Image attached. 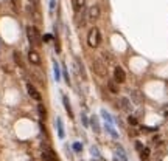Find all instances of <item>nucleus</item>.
Segmentation results:
<instances>
[{"mask_svg":"<svg viewBox=\"0 0 168 161\" xmlns=\"http://www.w3.org/2000/svg\"><path fill=\"white\" fill-rule=\"evenodd\" d=\"M62 104H64V109H66L67 115L70 118H73V110H72V105H70V101H68V98L66 95H62Z\"/></svg>","mask_w":168,"mask_h":161,"instance_id":"obj_12","label":"nucleus"},{"mask_svg":"<svg viewBox=\"0 0 168 161\" xmlns=\"http://www.w3.org/2000/svg\"><path fill=\"white\" fill-rule=\"evenodd\" d=\"M115 152H117V156L121 161H128V156H126V153H125V150H123V147H121V146H117Z\"/></svg>","mask_w":168,"mask_h":161,"instance_id":"obj_18","label":"nucleus"},{"mask_svg":"<svg viewBox=\"0 0 168 161\" xmlns=\"http://www.w3.org/2000/svg\"><path fill=\"white\" fill-rule=\"evenodd\" d=\"M37 113H39V119H41V121H45V119H47V109H45V105L42 104V102H39V104H37Z\"/></svg>","mask_w":168,"mask_h":161,"instance_id":"obj_13","label":"nucleus"},{"mask_svg":"<svg viewBox=\"0 0 168 161\" xmlns=\"http://www.w3.org/2000/svg\"><path fill=\"white\" fill-rule=\"evenodd\" d=\"M72 149H73V152H76V153H81L83 152V144L78 143V141H75V143L72 144Z\"/></svg>","mask_w":168,"mask_h":161,"instance_id":"obj_23","label":"nucleus"},{"mask_svg":"<svg viewBox=\"0 0 168 161\" xmlns=\"http://www.w3.org/2000/svg\"><path fill=\"white\" fill-rule=\"evenodd\" d=\"M11 5H13V9L19 13L20 11V0H11Z\"/></svg>","mask_w":168,"mask_h":161,"instance_id":"obj_24","label":"nucleus"},{"mask_svg":"<svg viewBox=\"0 0 168 161\" xmlns=\"http://www.w3.org/2000/svg\"><path fill=\"white\" fill-rule=\"evenodd\" d=\"M134 146H135V150H137V152H142V150H143V147H145V146L140 143V141H135Z\"/></svg>","mask_w":168,"mask_h":161,"instance_id":"obj_29","label":"nucleus"},{"mask_svg":"<svg viewBox=\"0 0 168 161\" xmlns=\"http://www.w3.org/2000/svg\"><path fill=\"white\" fill-rule=\"evenodd\" d=\"M84 5H86V0H73V8L76 13H79L84 8Z\"/></svg>","mask_w":168,"mask_h":161,"instance_id":"obj_19","label":"nucleus"},{"mask_svg":"<svg viewBox=\"0 0 168 161\" xmlns=\"http://www.w3.org/2000/svg\"><path fill=\"white\" fill-rule=\"evenodd\" d=\"M114 80H115L117 84H125L126 82V73L120 65L114 68Z\"/></svg>","mask_w":168,"mask_h":161,"instance_id":"obj_6","label":"nucleus"},{"mask_svg":"<svg viewBox=\"0 0 168 161\" xmlns=\"http://www.w3.org/2000/svg\"><path fill=\"white\" fill-rule=\"evenodd\" d=\"M139 153H140V158H142V160H148V158H150L151 150H150L148 147H143V150H142V152H139Z\"/></svg>","mask_w":168,"mask_h":161,"instance_id":"obj_22","label":"nucleus"},{"mask_svg":"<svg viewBox=\"0 0 168 161\" xmlns=\"http://www.w3.org/2000/svg\"><path fill=\"white\" fill-rule=\"evenodd\" d=\"M56 8V0H50V13L53 14V11Z\"/></svg>","mask_w":168,"mask_h":161,"instance_id":"obj_31","label":"nucleus"},{"mask_svg":"<svg viewBox=\"0 0 168 161\" xmlns=\"http://www.w3.org/2000/svg\"><path fill=\"white\" fill-rule=\"evenodd\" d=\"M100 14H101V9L98 5H92L89 8V13H87V16H89L90 20H97V19H100Z\"/></svg>","mask_w":168,"mask_h":161,"instance_id":"obj_7","label":"nucleus"},{"mask_svg":"<svg viewBox=\"0 0 168 161\" xmlns=\"http://www.w3.org/2000/svg\"><path fill=\"white\" fill-rule=\"evenodd\" d=\"M55 50H56V53H61V45H59L58 39H55Z\"/></svg>","mask_w":168,"mask_h":161,"instance_id":"obj_32","label":"nucleus"},{"mask_svg":"<svg viewBox=\"0 0 168 161\" xmlns=\"http://www.w3.org/2000/svg\"><path fill=\"white\" fill-rule=\"evenodd\" d=\"M26 37H28V42L31 44V47H41L42 45L41 33L36 26H33V25L26 26Z\"/></svg>","mask_w":168,"mask_h":161,"instance_id":"obj_1","label":"nucleus"},{"mask_svg":"<svg viewBox=\"0 0 168 161\" xmlns=\"http://www.w3.org/2000/svg\"><path fill=\"white\" fill-rule=\"evenodd\" d=\"M14 60H16V64L19 65L20 68H24V60H22V56H20V53L19 51H14Z\"/></svg>","mask_w":168,"mask_h":161,"instance_id":"obj_20","label":"nucleus"},{"mask_svg":"<svg viewBox=\"0 0 168 161\" xmlns=\"http://www.w3.org/2000/svg\"><path fill=\"white\" fill-rule=\"evenodd\" d=\"M87 44L90 48H97L101 44V33L98 28H90L89 34H87Z\"/></svg>","mask_w":168,"mask_h":161,"instance_id":"obj_3","label":"nucleus"},{"mask_svg":"<svg viewBox=\"0 0 168 161\" xmlns=\"http://www.w3.org/2000/svg\"><path fill=\"white\" fill-rule=\"evenodd\" d=\"M90 153H92V156H93V158H101L100 150H98V149L95 147V146H92V147H90Z\"/></svg>","mask_w":168,"mask_h":161,"instance_id":"obj_25","label":"nucleus"},{"mask_svg":"<svg viewBox=\"0 0 168 161\" xmlns=\"http://www.w3.org/2000/svg\"><path fill=\"white\" fill-rule=\"evenodd\" d=\"M51 39H53V36H51V34H45V36L42 37V40H44V42H50Z\"/></svg>","mask_w":168,"mask_h":161,"instance_id":"obj_33","label":"nucleus"},{"mask_svg":"<svg viewBox=\"0 0 168 161\" xmlns=\"http://www.w3.org/2000/svg\"><path fill=\"white\" fill-rule=\"evenodd\" d=\"M120 109L123 110V112L129 113V112H131V110H132V102L129 101L128 98L121 96V98H120Z\"/></svg>","mask_w":168,"mask_h":161,"instance_id":"obj_9","label":"nucleus"},{"mask_svg":"<svg viewBox=\"0 0 168 161\" xmlns=\"http://www.w3.org/2000/svg\"><path fill=\"white\" fill-rule=\"evenodd\" d=\"M62 76H64V79H66V84H67V85H70V78H68V73H67L66 65H62Z\"/></svg>","mask_w":168,"mask_h":161,"instance_id":"obj_26","label":"nucleus"},{"mask_svg":"<svg viewBox=\"0 0 168 161\" xmlns=\"http://www.w3.org/2000/svg\"><path fill=\"white\" fill-rule=\"evenodd\" d=\"M128 122L131 125H139V119H137L135 116H132V115H129V116H128Z\"/></svg>","mask_w":168,"mask_h":161,"instance_id":"obj_27","label":"nucleus"},{"mask_svg":"<svg viewBox=\"0 0 168 161\" xmlns=\"http://www.w3.org/2000/svg\"><path fill=\"white\" fill-rule=\"evenodd\" d=\"M41 149H42V160L44 161H59L58 153L53 150L51 146L48 143H42Z\"/></svg>","mask_w":168,"mask_h":161,"instance_id":"obj_2","label":"nucleus"},{"mask_svg":"<svg viewBox=\"0 0 168 161\" xmlns=\"http://www.w3.org/2000/svg\"><path fill=\"white\" fill-rule=\"evenodd\" d=\"M28 60H30L33 65H41V57H39V54H37L36 50L31 48V50L28 51Z\"/></svg>","mask_w":168,"mask_h":161,"instance_id":"obj_10","label":"nucleus"},{"mask_svg":"<svg viewBox=\"0 0 168 161\" xmlns=\"http://www.w3.org/2000/svg\"><path fill=\"white\" fill-rule=\"evenodd\" d=\"M89 127H92V130L95 133L101 132V125H100V119H98V116H90L89 118Z\"/></svg>","mask_w":168,"mask_h":161,"instance_id":"obj_8","label":"nucleus"},{"mask_svg":"<svg viewBox=\"0 0 168 161\" xmlns=\"http://www.w3.org/2000/svg\"><path fill=\"white\" fill-rule=\"evenodd\" d=\"M142 130H143V132H148V133H150V132H157V127H145V125H143V127H142Z\"/></svg>","mask_w":168,"mask_h":161,"instance_id":"obj_30","label":"nucleus"},{"mask_svg":"<svg viewBox=\"0 0 168 161\" xmlns=\"http://www.w3.org/2000/svg\"><path fill=\"white\" fill-rule=\"evenodd\" d=\"M81 122L84 127H89V118H87L86 113H81Z\"/></svg>","mask_w":168,"mask_h":161,"instance_id":"obj_28","label":"nucleus"},{"mask_svg":"<svg viewBox=\"0 0 168 161\" xmlns=\"http://www.w3.org/2000/svg\"><path fill=\"white\" fill-rule=\"evenodd\" d=\"M108 89H109V91L112 95H117L118 91H120V89H118V84L115 82V80H108Z\"/></svg>","mask_w":168,"mask_h":161,"instance_id":"obj_16","label":"nucleus"},{"mask_svg":"<svg viewBox=\"0 0 168 161\" xmlns=\"http://www.w3.org/2000/svg\"><path fill=\"white\" fill-rule=\"evenodd\" d=\"M101 116L104 118V121L108 122V124H112V116H110V113H109V112H106L104 109L101 110Z\"/></svg>","mask_w":168,"mask_h":161,"instance_id":"obj_21","label":"nucleus"},{"mask_svg":"<svg viewBox=\"0 0 168 161\" xmlns=\"http://www.w3.org/2000/svg\"><path fill=\"white\" fill-rule=\"evenodd\" d=\"M55 124H56V130H58V136H59V140H64L66 138V132H64V124H62V119L58 116L56 118V121H55Z\"/></svg>","mask_w":168,"mask_h":161,"instance_id":"obj_11","label":"nucleus"},{"mask_svg":"<svg viewBox=\"0 0 168 161\" xmlns=\"http://www.w3.org/2000/svg\"><path fill=\"white\" fill-rule=\"evenodd\" d=\"M53 73H55V80L59 82L61 80V67H59V64L56 62V60H53Z\"/></svg>","mask_w":168,"mask_h":161,"instance_id":"obj_17","label":"nucleus"},{"mask_svg":"<svg viewBox=\"0 0 168 161\" xmlns=\"http://www.w3.org/2000/svg\"><path fill=\"white\" fill-rule=\"evenodd\" d=\"M92 71L100 78H106L108 76V67L104 62H101L100 59H93L92 60Z\"/></svg>","mask_w":168,"mask_h":161,"instance_id":"obj_4","label":"nucleus"},{"mask_svg":"<svg viewBox=\"0 0 168 161\" xmlns=\"http://www.w3.org/2000/svg\"><path fill=\"white\" fill-rule=\"evenodd\" d=\"M26 91H28V95L31 96L34 101H37V102H42V95L39 93V90L36 89V87L33 85L31 82H26Z\"/></svg>","mask_w":168,"mask_h":161,"instance_id":"obj_5","label":"nucleus"},{"mask_svg":"<svg viewBox=\"0 0 168 161\" xmlns=\"http://www.w3.org/2000/svg\"><path fill=\"white\" fill-rule=\"evenodd\" d=\"M131 98H132V101H134V104H137V105L143 102V95L140 93V91H137V90H134L131 93Z\"/></svg>","mask_w":168,"mask_h":161,"instance_id":"obj_14","label":"nucleus"},{"mask_svg":"<svg viewBox=\"0 0 168 161\" xmlns=\"http://www.w3.org/2000/svg\"><path fill=\"white\" fill-rule=\"evenodd\" d=\"M104 129H106V132H108L109 135L114 138V140H118V133H117V130L114 129L112 124H108V122H106V124H104Z\"/></svg>","mask_w":168,"mask_h":161,"instance_id":"obj_15","label":"nucleus"}]
</instances>
